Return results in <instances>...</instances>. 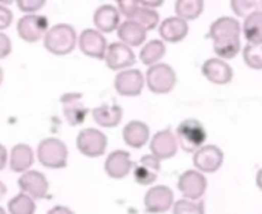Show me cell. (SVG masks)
Listing matches in <instances>:
<instances>
[{
	"mask_svg": "<svg viewBox=\"0 0 262 214\" xmlns=\"http://www.w3.org/2000/svg\"><path fill=\"white\" fill-rule=\"evenodd\" d=\"M241 25L235 17H220L210 25V38L213 51L221 58H235L241 49Z\"/></svg>",
	"mask_w": 262,
	"mask_h": 214,
	"instance_id": "6da1fadb",
	"label": "cell"
},
{
	"mask_svg": "<svg viewBox=\"0 0 262 214\" xmlns=\"http://www.w3.org/2000/svg\"><path fill=\"white\" fill-rule=\"evenodd\" d=\"M45 47L54 55H68L74 51L77 43L75 29L71 25L58 23L48 29L46 35L43 37Z\"/></svg>",
	"mask_w": 262,
	"mask_h": 214,
	"instance_id": "7a4b0ae2",
	"label": "cell"
},
{
	"mask_svg": "<svg viewBox=\"0 0 262 214\" xmlns=\"http://www.w3.org/2000/svg\"><path fill=\"white\" fill-rule=\"evenodd\" d=\"M37 158L48 169H63L68 161V147L57 138H46L38 144Z\"/></svg>",
	"mask_w": 262,
	"mask_h": 214,
	"instance_id": "3957f363",
	"label": "cell"
},
{
	"mask_svg": "<svg viewBox=\"0 0 262 214\" xmlns=\"http://www.w3.org/2000/svg\"><path fill=\"white\" fill-rule=\"evenodd\" d=\"M206 129L198 120H184L177 129V141L178 146L184 152H196L203 147L206 141Z\"/></svg>",
	"mask_w": 262,
	"mask_h": 214,
	"instance_id": "277c9868",
	"label": "cell"
},
{
	"mask_svg": "<svg viewBox=\"0 0 262 214\" xmlns=\"http://www.w3.org/2000/svg\"><path fill=\"white\" fill-rule=\"evenodd\" d=\"M146 83L154 93H169L177 84V74L169 64L158 63L147 69Z\"/></svg>",
	"mask_w": 262,
	"mask_h": 214,
	"instance_id": "5b68a950",
	"label": "cell"
},
{
	"mask_svg": "<svg viewBox=\"0 0 262 214\" xmlns=\"http://www.w3.org/2000/svg\"><path fill=\"white\" fill-rule=\"evenodd\" d=\"M107 147V138L97 129H83L77 136V149L88 158H98L104 155Z\"/></svg>",
	"mask_w": 262,
	"mask_h": 214,
	"instance_id": "8992f818",
	"label": "cell"
},
{
	"mask_svg": "<svg viewBox=\"0 0 262 214\" xmlns=\"http://www.w3.org/2000/svg\"><path fill=\"white\" fill-rule=\"evenodd\" d=\"M178 190L189 201H200L207 190V179L198 170H187L178 179Z\"/></svg>",
	"mask_w": 262,
	"mask_h": 214,
	"instance_id": "52a82bcc",
	"label": "cell"
},
{
	"mask_svg": "<svg viewBox=\"0 0 262 214\" xmlns=\"http://www.w3.org/2000/svg\"><path fill=\"white\" fill-rule=\"evenodd\" d=\"M17 32L20 38L28 43L38 41L48 32V18L37 14L23 15L17 23Z\"/></svg>",
	"mask_w": 262,
	"mask_h": 214,
	"instance_id": "ba28073f",
	"label": "cell"
},
{
	"mask_svg": "<svg viewBox=\"0 0 262 214\" xmlns=\"http://www.w3.org/2000/svg\"><path fill=\"white\" fill-rule=\"evenodd\" d=\"M173 192L166 185L152 187L144 195V208L150 214L166 213L173 207Z\"/></svg>",
	"mask_w": 262,
	"mask_h": 214,
	"instance_id": "9c48e42d",
	"label": "cell"
},
{
	"mask_svg": "<svg viewBox=\"0 0 262 214\" xmlns=\"http://www.w3.org/2000/svg\"><path fill=\"white\" fill-rule=\"evenodd\" d=\"M224 162V153L216 146H203L193 153V164L201 173H215Z\"/></svg>",
	"mask_w": 262,
	"mask_h": 214,
	"instance_id": "30bf717a",
	"label": "cell"
},
{
	"mask_svg": "<svg viewBox=\"0 0 262 214\" xmlns=\"http://www.w3.org/2000/svg\"><path fill=\"white\" fill-rule=\"evenodd\" d=\"M18 187L21 193L32 199H45L49 192V182L46 176L37 170H28L18 178Z\"/></svg>",
	"mask_w": 262,
	"mask_h": 214,
	"instance_id": "8fae6325",
	"label": "cell"
},
{
	"mask_svg": "<svg viewBox=\"0 0 262 214\" xmlns=\"http://www.w3.org/2000/svg\"><path fill=\"white\" fill-rule=\"evenodd\" d=\"M144 87V75L138 69L121 70L115 77V89L123 97H137Z\"/></svg>",
	"mask_w": 262,
	"mask_h": 214,
	"instance_id": "7c38bea8",
	"label": "cell"
},
{
	"mask_svg": "<svg viewBox=\"0 0 262 214\" xmlns=\"http://www.w3.org/2000/svg\"><path fill=\"white\" fill-rule=\"evenodd\" d=\"M106 64L112 70H126L132 64H135V54L132 49L126 44L120 43H112L106 49L104 55Z\"/></svg>",
	"mask_w": 262,
	"mask_h": 214,
	"instance_id": "4fadbf2b",
	"label": "cell"
},
{
	"mask_svg": "<svg viewBox=\"0 0 262 214\" xmlns=\"http://www.w3.org/2000/svg\"><path fill=\"white\" fill-rule=\"evenodd\" d=\"M78 43H80V49L84 55L92 57V58H98V60L104 58L107 43H106V38L103 37L101 32H98L95 29H86L81 32Z\"/></svg>",
	"mask_w": 262,
	"mask_h": 214,
	"instance_id": "5bb4252c",
	"label": "cell"
},
{
	"mask_svg": "<svg viewBox=\"0 0 262 214\" xmlns=\"http://www.w3.org/2000/svg\"><path fill=\"white\" fill-rule=\"evenodd\" d=\"M150 152L155 158L161 159H170L178 152V141L177 136L169 130H161L155 133V136L150 141Z\"/></svg>",
	"mask_w": 262,
	"mask_h": 214,
	"instance_id": "9a60e30c",
	"label": "cell"
},
{
	"mask_svg": "<svg viewBox=\"0 0 262 214\" xmlns=\"http://www.w3.org/2000/svg\"><path fill=\"white\" fill-rule=\"evenodd\" d=\"M161 169V161L158 158H155L152 153L150 155H144L140 162L135 165L134 170V178L140 185L149 187L157 181L158 172Z\"/></svg>",
	"mask_w": 262,
	"mask_h": 214,
	"instance_id": "2e32d148",
	"label": "cell"
},
{
	"mask_svg": "<svg viewBox=\"0 0 262 214\" xmlns=\"http://www.w3.org/2000/svg\"><path fill=\"white\" fill-rule=\"evenodd\" d=\"M104 170L109 178L112 179H123L126 178L132 170V161L130 155L124 150H115L112 152L104 162Z\"/></svg>",
	"mask_w": 262,
	"mask_h": 214,
	"instance_id": "e0dca14e",
	"label": "cell"
},
{
	"mask_svg": "<svg viewBox=\"0 0 262 214\" xmlns=\"http://www.w3.org/2000/svg\"><path fill=\"white\" fill-rule=\"evenodd\" d=\"M203 75L215 84H227L233 78V69L221 58H209L203 64Z\"/></svg>",
	"mask_w": 262,
	"mask_h": 214,
	"instance_id": "ac0fdd59",
	"label": "cell"
},
{
	"mask_svg": "<svg viewBox=\"0 0 262 214\" xmlns=\"http://www.w3.org/2000/svg\"><path fill=\"white\" fill-rule=\"evenodd\" d=\"M61 104L64 110V116L71 126H78L86 120L88 107L81 101L80 93H66L61 97Z\"/></svg>",
	"mask_w": 262,
	"mask_h": 214,
	"instance_id": "d6986e66",
	"label": "cell"
},
{
	"mask_svg": "<svg viewBox=\"0 0 262 214\" xmlns=\"http://www.w3.org/2000/svg\"><path fill=\"white\" fill-rule=\"evenodd\" d=\"M189 34V25L180 17H169L160 25V35L169 43H178L184 40Z\"/></svg>",
	"mask_w": 262,
	"mask_h": 214,
	"instance_id": "ffe728a7",
	"label": "cell"
},
{
	"mask_svg": "<svg viewBox=\"0 0 262 214\" xmlns=\"http://www.w3.org/2000/svg\"><path fill=\"white\" fill-rule=\"evenodd\" d=\"M94 25L98 32H112L120 26V11L114 5H101L94 14Z\"/></svg>",
	"mask_w": 262,
	"mask_h": 214,
	"instance_id": "44dd1931",
	"label": "cell"
},
{
	"mask_svg": "<svg viewBox=\"0 0 262 214\" xmlns=\"http://www.w3.org/2000/svg\"><path fill=\"white\" fill-rule=\"evenodd\" d=\"M150 130L141 121H130L123 129V139L132 149H141L149 141Z\"/></svg>",
	"mask_w": 262,
	"mask_h": 214,
	"instance_id": "7402d4cb",
	"label": "cell"
},
{
	"mask_svg": "<svg viewBox=\"0 0 262 214\" xmlns=\"http://www.w3.org/2000/svg\"><path fill=\"white\" fill-rule=\"evenodd\" d=\"M147 31L134 20H126L118 26V38L126 46H140L144 43Z\"/></svg>",
	"mask_w": 262,
	"mask_h": 214,
	"instance_id": "603a6c76",
	"label": "cell"
},
{
	"mask_svg": "<svg viewBox=\"0 0 262 214\" xmlns=\"http://www.w3.org/2000/svg\"><path fill=\"white\" fill-rule=\"evenodd\" d=\"M34 164V152L28 144H17L9 155V167L15 173H25Z\"/></svg>",
	"mask_w": 262,
	"mask_h": 214,
	"instance_id": "cb8c5ba5",
	"label": "cell"
},
{
	"mask_svg": "<svg viewBox=\"0 0 262 214\" xmlns=\"http://www.w3.org/2000/svg\"><path fill=\"white\" fill-rule=\"evenodd\" d=\"M92 116L98 126L103 127H117L123 118V109L115 104H103L92 110Z\"/></svg>",
	"mask_w": 262,
	"mask_h": 214,
	"instance_id": "d4e9b609",
	"label": "cell"
},
{
	"mask_svg": "<svg viewBox=\"0 0 262 214\" xmlns=\"http://www.w3.org/2000/svg\"><path fill=\"white\" fill-rule=\"evenodd\" d=\"M244 35L249 40V43H262V12L253 11L249 14L243 25Z\"/></svg>",
	"mask_w": 262,
	"mask_h": 214,
	"instance_id": "484cf974",
	"label": "cell"
},
{
	"mask_svg": "<svg viewBox=\"0 0 262 214\" xmlns=\"http://www.w3.org/2000/svg\"><path fill=\"white\" fill-rule=\"evenodd\" d=\"M164 54H166V44L161 40H150L143 46L140 52V60L143 61V64L150 67L154 64H158V61L164 57Z\"/></svg>",
	"mask_w": 262,
	"mask_h": 214,
	"instance_id": "4316f807",
	"label": "cell"
},
{
	"mask_svg": "<svg viewBox=\"0 0 262 214\" xmlns=\"http://www.w3.org/2000/svg\"><path fill=\"white\" fill-rule=\"evenodd\" d=\"M203 11H204L203 0H178V2H175L177 17H180L186 21L198 18Z\"/></svg>",
	"mask_w": 262,
	"mask_h": 214,
	"instance_id": "83f0119b",
	"label": "cell"
},
{
	"mask_svg": "<svg viewBox=\"0 0 262 214\" xmlns=\"http://www.w3.org/2000/svg\"><path fill=\"white\" fill-rule=\"evenodd\" d=\"M8 213L9 214H34L35 213V202L31 196L25 193H18L8 202Z\"/></svg>",
	"mask_w": 262,
	"mask_h": 214,
	"instance_id": "f1b7e54d",
	"label": "cell"
},
{
	"mask_svg": "<svg viewBox=\"0 0 262 214\" xmlns=\"http://www.w3.org/2000/svg\"><path fill=\"white\" fill-rule=\"evenodd\" d=\"M140 3V2H138ZM137 23H140L146 31H150L154 28L158 26V21H160V15L155 9H150V8H146L143 5H140L134 14V17L130 18Z\"/></svg>",
	"mask_w": 262,
	"mask_h": 214,
	"instance_id": "f546056e",
	"label": "cell"
},
{
	"mask_svg": "<svg viewBox=\"0 0 262 214\" xmlns=\"http://www.w3.org/2000/svg\"><path fill=\"white\" fill-rule=\"evenodd\" d=\"M244 61L252 69H262V43H249L244 47Z\"/></svg>",
	"mask_w": 262,
	"mask_h": 214,
	"instance_id": "4dcf8cb0",
	"label": "cell"
},
{
	"mask_svg": "<svg viewBox=\"0 0 262 214\" xmlns=\"http://www.w3.org/2000/svg\"><path fill=\"white\" fill-rule=\"evenodd\" d=\"M173 214H204V202L200 201H189L180 199L172 207Z\"/></svg>",
	"mask_w": 262,
	"mask_h": 214,
	"instance_id": "1f68e13d",
	"label": "cell"
},
{
	"mask_svg": "<svg viewBox=\"0 0 262 214\" xmlns=\"http://www.w3.org/2000/svg\"><path fill=\"white\" fill-rule=\"evenodd\" d=\"M256 6H258L256 2H236V0L232 2V9L235 11V14L243 15V17H247L249 14H252L256 9Z\"/></svg>",
	"mask_w": 262,
	"mask_h": 214,
	"instance_id": "d6a6232c",
	"label": "cell"
},
{
	"mask_svg": "<svg viewBox=\"0 0 262 214\" xmlns=\"http://www.w3.org/2000/svg\"><path fill=\"white\" fill-rule=\"evenodd\" d=\"M117 3H118V11H120V14L126 15L127 20H130V18L134 17L137 8L140 6V3L135 2V0H118Z\"/></svg>",
	"mask_w": 262,
	"mask_h": 214,
	"instance_id": "836d02e7",
	"label": "cell"
},
{
	"mask_svg": "<svg viewBox=\"0 0 262 214\" xmlns=\"http://www.w3.org/2000/svg\"><path fill=\"white\" fill-rule=\"evenodd\" d=\"M18 8L25 12H29V14H34L37 12L40 8H43L45 2L43 0H18L17 2Z\"/></svg>",
	"mask_w": 262,
	"mask_h": 214,
	"instance_id": "e575fe53",
	"label": "cell"
},
{
	"mask_svg": "<svg viewBox=\"0 0 262 214\" xmlns=\"http://www.w3.org/2000/svg\"><path fill=\"white\" fill-rule=\"evenodd\" d=\"M12 23V12L9 8L0 5V32L6 28H9Z\"/></svg>",
	"mask_w": 262,
	"mask_h": 214,
	"instance_id": "d590c367",
	"label": "cell"
},
{
	"mask_svg": "<svg viewBox=\"0 0 262 214\" xmlns=\"http://www.w3.org/2000/svg\"><path fill=\"white\" fill-rule=\"evenodd\" d=\"M12 51V44L8 35H5L3 32H0V60L6 58Z\"/></svg>",
	"mask_w": 262,
	"mask_h": 214,
	"instance_id": "8d00e7d4",
	"label": "cell"
},
{
	"mask_svg": "<svg viewBox=\"0 0 262 214\" xmlns=\"http://www.w3.org/2000/svg\"><path fill=\"white\" fill-rule=\"evenodd\" d=\"M6 162H8V152H6L5 146L0 144V172L5 169Z\"/></svg>",
	"mask_w": 262,
	"mask_h": 214,
	"instance_id": "74e56055",
	"label": "cell"
},
{
	"mask_svg": "<svg viewBox=\"0 0 262 214\" xmlns=\"http://www.w3.org/2000/svg\"><path fill=\"white\" fill-rule=\"evenodd\" d=\"M48 214H74V211H71L68 207H61V205H57L54 207L51 211H48Z\"/></svg>",
	"mask_w": 262,
	"mask_h": 214,
	"instance_id": "f35d334b",
	"label": "cell"
},
{
	"mask_svg": "<svg viewBox=\"0 0 262 214\" xmlns=\"http://www.w3.org/2000/svg\"><path fill=\"white\" fill-rule=\"evenodd\" d=\"M256 185H258V188L262 192V169L258 172V175H256Z\"/></svg>",
	"mask_w": 262,
	"mask_h": 214,
	"instance_id": "ab89813d",
	"label": "cell"
},
{
	"mask_svg": "<svg viewBox=\"0 0 262 214\" xmlns=\"http://www.w3.org/2000/svg\"><path fill=\"white\" fill-rule=\"evenodd\" d=\"M6 195V185L0 181V201H2V198Z\"/></svg>",
	"mask_w": 262,
	"mask_h": 214,
	"instance_id": "60d3db41",
	"label": "cell"
},
{
	"mask_svg": "<svg viewBox=\"0 0 262 214\" xmlns=\"http://www.w3.org/2000/svg\"><path fill=\"white\" fill-rule=\"evenodd\" d=\"M3 83V69L0 67V84Z\"/></svg>",
	"mask_w": 262,
	"mask_h": 214,
	"instance_id": "b9f144b4",
	"label": "cell"
},
{
	"mask_svg": "<svg viewBox=\"0 0 262 214\" xmlns=\"http://www.w3.org/2000/svg\"><path fill=\"white\" fill-rule=\"evenodd\" d=\"M0 214H8V213H6V211H5V210H3V208L0 207Z\"/></svg>",
	"mask_w": 262,
	"mask_h": 214,
	"instance_id": "7bdbcfd3",
	"label": "cell"
},
{
	"mask_svg": "<svg viewBox=\"0 0 262 214\" xmlns=\"http://www.w3.org/2000/svg\"><path fill=\"white\" fill-rule=\"evenodd\" d=\"M261 6H262V2H261Z\"/></svg>",
	"mask_w": 262,
	"mask_h": 214,
	"instance_id": "ee69618b",
	"label": "cell"
}]
</instances>
